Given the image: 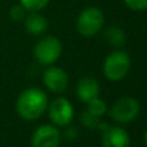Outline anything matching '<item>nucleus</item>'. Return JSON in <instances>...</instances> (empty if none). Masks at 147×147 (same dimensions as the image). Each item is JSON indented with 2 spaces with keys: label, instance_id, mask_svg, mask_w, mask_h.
<instances>
[{
  "label": "nucleus",
  "instance_id": "1",
  "mask_svg": "<svg viewBox=\"0 0 147 147\" xmlns=\"http://www.w3.org/2000/svg\"><path fill=\"white\" fill-rule=\"evenodd\" d=\"M48 109V96L40 88L31 86L18 96L16 101V111L21 119L26 121L38 120Z\"/></svg>",
  "mask_w": 147,
  "mask_h": 147
},
{
  "label": "nucleus",
  "instance_id": "2",
  "mask_svg": "<svg viewBox=\"0 0 147 147\" xmlns=\"http://www.w3.org/2000/svg\"><path fill=\"white\" fill-rule=\"evenodd\" d=\"M132 66L130 57L124 51H114L105 58L103 75L110 81H121L128 76Z\"/></svg>",
  "mask_w": 147,
  "mask_h": 147
},
{
  "label": "nucleus",
  "instance_id": "3",
  "mask_svg": "<svg viewBox=\"0 0 147 147\" xmlns=\"http://www.w3.org/2000/svg\"><path fill=\"white\" fill-rule=\"evenodd\" d=\"M105 23V16L101 9L88 7L80 12L76 20V31L84 38H92L101 31Z\"/></svg>",
  "mask_w": 147,
  "mask_h": 147
},
{
  "label": "nucleus",
  "instance_id": "4",
  "mask_svg": "<svg viewBox=\"0 0 147 147\" xmlns=\"http://www.w3.org/2000/svg\"><path fill=\"white\" fill-rule=\"evenodd\" d=\"M62 54V43L56 36H45L34 47V57L40 65L51 66L56 63Z\"/></svg>",
  "mask_w": 147,
  "mask_h": 147
},
{
  "label": "nucleus",
  "instance_id": "5",
  "mask_svg": "<svg viewBox=\"0 0 147 147\" xmlns=\"http://www.w3.org/2000/svg\"><path fill=\"white\" fill-rule=\"evenodd\" d=\"M140 102L133 97H123L117 99L110 109V116L114 121L127 124L132 123L140 115Z\"/></svg>",
  "mask_w": 147,
  "mask_h": 147
},
{
  "label": "nucleus",
  "instance_id": "6",
  "mask_svg": "<svg viewBox=\"0 0 147 147\" xmlns=\"http://www.w3.org/2000/svg\"><path fill=\"white\" fill-rule=\"evenodd\" d=\"M48 116L52 124L56 127H67L71 124L75 116V110L72 103L67 98L59 97L52 101L51 105H48Z\"/></svg>",
  "mask_w": 147,
  "mask_h": 147
},
{
  "label": "nucleus",
  "instance_id": "7",
  "mask_svg": "<svg viewBox=\"0 0 147 147\" xmlns=\"http://www.w3.org/2000/svg\"><path fill=\"white\" fill-rule=\"evenodd\" d=\"M61 137L58 127L53 124H43L32 133L31 147H58Z\"/></svg>",
  "mask_w": 147,
  "mask_h": 147
},
{
  "label": "nucleus",
  "instance_id": "8",
  "mask_svg": "<svg viewBox=\"0 0 147 147\" xmlns=\"http://www.w3.org/2000/svg\"><path fill=\"white\" fill-rule=\"evenodd\" d=\"M43 83L53 93H62L69 86V75L63 69L51 65L43 74Z\"/></svg>",
  "mask_w": 147,
  "mask_h": 147
},
{
  "label": "nucleus",
  "instance_id": "9",
  "mask_svg": "<svg viewBox=\"0 0 147 147\" xmlns=\"http://www.w3.org/2000/svg\"><path fill=\"white\" fill-rule=\"evenodd\" d=\"M129 133L121 127H107L102 133V147H129Z\"/></svg>",
  "mask_w": 147,
  "mask_h": 147
},
{
  "label": "nucleus",
  "instance_id": "10",
  "mask_svg": "<svg viewBox=\"0 0 147 147\" xmlns=\"http://www.w3.org/2000/svg\"><path fill=\"white\" fill-rule=\"evenodd\" d=\"M76 96L84 103H88L93 98L99 97L101 93V88H99V83L94 78L90 76H83L76 84Z\"/></svg>",
  "mask_w": 147,
  "mask_h": 147
},
{
  "label": "nucleus",
  "instance_id": "11",
  "mask_svg": "<svg viewBox=\"0 0 147 147\" xmlns=\"http://www.w3.org/2000/svg\"><path fill=\"white\" fill-rule=\"evenodd\" d=\"M23 21H25L26 31L31 35H43L48 27V22H47L45 17L38 12H31L27 17H25Z\"/></svg>",
  "mask_w": 147,
  "mask_h": 147
},
{
  "label": "nucleus",
  "instance_id": "12",
  "mask_svg": "<svg viewBox=\"0 0 147 147\" xmlns=\"http://www.w3.org/2000/svg\"><path fill=\"white\" fill-rule=\"evenodd\" d=\"M105 39L110 45L115 47V48H121L125 44V32L117 26H110L105 31Z\"/></svg>",
  "mask_w": 147,
  "mask_h": 147
},
{
  "label": "nucleus",
  "instance_id": "13",
  "mask_svg": "<svg viewBox=\"0 0 147 147\" xmlns=\"http://www.w3.org/2000/svg\"><path fill=\"white\" fill-rule=\"evenodd\" d=\"M86 105H88V109H86V111L90 112L92 115H94V116H97V117H102L107 112V105H106V102H105L103 99H101L99 97H97V98H93L92 101H89Z\"/></svg>",
  "mask_w": 147,
  "mask_h": 147
},
{
  "label": "nucleus",
  "instance_id": "14",
  "mask_svg": "<svg viewBox=\"0 0 147 147\" xmlns=\"http://www.w3.org/2000/svg\"><path fill=\"white\" fill-rule=\"evenodd\" d=\"M21 5L28 12H39L48 5L49 0H20Z\"/></svg>",
  "mask_w": 147,
  "mask_h": 147
},
{
  "label": "nucleus",
  "instance_id": "15",
  "mask_svg": "<svg viewBox=\"0 0 147 147\" xmlns=\"http://www.w3.org/2000/svg\"><path fill=\"white\" fill-rule=\"evenodd\" d=\"M80 121H81V124L85 128H88V129H97V127H98V124H99V117L94 116L90 112L85 111L80 115Z\"/></svg>",
  "mask_w": 147,
  "mask_h": 147
},
{
  "label": "nucleus",
  "instance_id": "16",
  "mask_svg": "<svg viewBox=\"0 0 147 147\" xmlns=\"http://www.w3.org/2000/svg\"><path fill=\"white\" fill-rule=\"evenodd\" d=\"M9 16L13 21H16V22H18V21H23L25 17H26V9L21 4L13 5V7L10 8Z\"/></svg>",
  "mask_w": 147,
  "mask_h": 147
},
{
  "label": "nucleus",
  "instance_id": "17",
  "mask_svg": "<svg viewBox=\"0 0 147 147\" xmlns=\"http://www.w3.org/2000/svg\"><path fill=\"white\" fill-rule=\"evenodd\" d=\"M125 5L136 12H142L147 9V0H124Z\"/></svg>",
  "mask_w": 147,
  "mask_h": 147
},
{
  "label": "nucleus",
  "instance_id": "18",
  "mask_svg": "<svg viewBox=\"0 0 147 147\" xmlns=\"http://www.w3.org/2000/svg\"><path fill=\"white\" fill-rule=\"evenodd\" d=\"M65 134H66V137L69 138V140H74V138L78 136V132L75 130V128H69V129L66 130V133H65Z\"/></svg>",
  "mask_w": 147,
  "mask_h": 147
},
{
  "label": "nucleus",
  "instance_id": "19",
  "mask_svg": "<svg viewBox=\"0 0 147 147\" xmlns=\"http://www.w3.org/2000/svg\"><path fill=\"white\" fill-rule=\"evenodd\" d=\"M145 143H146V146H147V130L145 132Z\"/></svg>",
  "mask_w": 147,
  "mask_h": 147
}]
</instances>
